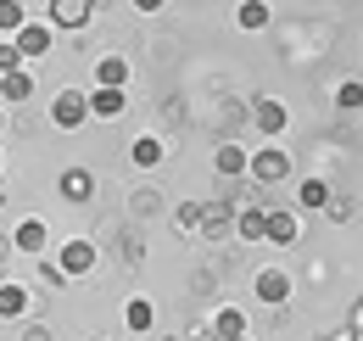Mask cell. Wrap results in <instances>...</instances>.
I'll list each match as a JSON object with an SVG mask.
<instances>
[{
  "instance_id": "obj_8",
  "label": "cell",
  "mask_w": 363,
  "mask_h": 341,
  "mask_svg": "<svg viewBox=\"0 0 363 341\" xmlns=\"http://www.w3.org/2000/svg\"><path fill=\"white\" fill-rule=\"evenodd\" d=\"M269 213V241L274 247H291L296 241V213H285V207H263Z\"/></svg>"
},
{
  "instance_id": "obj_26",
  "label": "cell",
  "mask_w": 363,
  "mask_h": 341,
  "mask_svg": "<svg viewBox=\"0 0 363 341\" xmlns=\"http://www.w3.org/2000/svg\"><path fill=\"white\" fill-rule=\"evenodd\" d=\"M240 341H246V336H240Z\"/></svg>"
},
{
  "instance_id": "obj_19",
  "label": "cell",
  "mask_w": 363,
  "mask_h": 341,
  "mask_svg": "<svg viewBox=\"0 0 363 341\" xmlns=\"http://www.w3.org/2000/svg\"><path fill=\"white\" fill-rule=\"evenodd\" d=\"M90 112H95V118H118V112H123V90H95Z\"/></svg>"
},
{
  "instance_id": "obj_15",
  "label": "cell",
  "mask_w": 363,
  "mask_h": 341,
  "mask_svg": "<svg viewBox=\"0 0 363 341\" xmlns=\"http://www.w3.org/2000/svg\"><path fill=\"white\" fill-rule=\"evenodd\" d=\"M129 157H135L140 168H157V163H162V140H157V134H140L135 146H129Z\"/></svg>"
},
{
  "instance_id": "obj_6",
  "label": "cell",
  "mask_w": 363,
  "mask_h": 341,
  "mask_svg": "<svg viewBox=\"0 0 363 341\" xmlns=\"http://www.w3.org/2000/svg\"><path fill=\"white\" fill-rule=\"evenodd\" d=\"M50 17H56V28H84L95 17L90 0H50Z\"/></svg>"
},
{
  "instance_id": "obj_18",
  "label": "cell",
  "mask_w": 363,
  "mask_h": 341,
  "mask_svg": "<svg viewBox=\"0 0 363 341\" xmlns=\"http://www.w3.org/2000/svg\"><path fill=\"white\" fill-rule=\"evenodd\" d=\"M213 168L224 173V179H235V173H246V151H240V146H218V157H213Z\"/></svg>"
},
{
  "instance_id": "obj_7",
  "label": "cell",
  "mask_w": 363,
  "mask_h": 341,
  "mask_svg": "<svg viewBox=\"0 0 363 341\" xmlns=\"http://www.w3.org/2000/svg\"><path fill=\"white\" fill-rule=\"evenodd\" d=\"M213 336L218 341H240L246 336V313H240V308H218V313H213Z\"/></svg>"
},
{
  "instance_id": "obj_22",
  "label": "cell",
  "mask_w": 363,
  "mask_h": 341,
  "mask_svg": "<svg viewBox=\"0 0 363 341\" xmlns=\"http://www.w3.org/2000/svg\"><path fill=\"white\" fill-rule=\"evenodd\" d=\"M28 90H34V79H28V73H11V79H0V101H23Z\"/></svg>"
},
{
  "instance_id": "obj_24",
  "label": "cell",
  "mask_w": 363,
  "mask_h": 341,
  "mask_svg": "<svg viewBox=\"0 0 363 341\" xmlns=\"http://www.w3.org/2000/svg\"><path fill=\"white\" fill-rule=\"evenodd\" d=\"M11 73H23V56H17V45H0V79H11Z\"/></svg>"
},
{
  "instance_id": "obj_13",
  "label": "cell",
  "mask_w": 363,
  "mask_h": 341,
  "mask_svg": "<svg viewBox=\"0 0 363 341\" xmlns=\"http://www.w3.org/2000/svg\"><path fill=\"white\" fill-rule=\"evenodd\" d=\"M235 229H240V241H269V213H263V207H252V213L235 218Z\"/></svg>"
},
{
  "instance_id": "obj_10",
  "label": "cell",
  "mask_w": 363,
  "mask_h": 341,
  "mask_svg": "<svg viewBox=\"0 0 363 341\" xmlns=\"http://www.w3.org/2000/svg\"><path fill=\"white\" fill-rule=\"evenodd\" d=\"M62 196H67V202H90V196H95L90 168H67V173H62Z\"/></svg>"
},
{
  "instance_id": "obj_23",
  "label": "cell",
  "mask_w": 363,
  "mask_h": 341,
  "mask_svg": "<svg viewBox=\"0 0 363 341\" xmlns=\"http://www.w3.org/2000/svg\"><path fill=\"white\" fill-rule=\"evenodd\" d=\"M335 107L341 112H363V85H341L335 90Z\"/></svg>"
},
{
  "instance_id": "obj_9",
  "label": "cell",
  "mask_w": 363,
  "mask_h": 341,
  "mask_svg": "<svg viewBox=\"0 0 363 341\" xmlns=\"http://www.w3.org/2000/svg\"><path fill=\"white\" fill-rule=\"evenodd\" d=\"M95 79H101V90H123L129 85V62L123 56H101L95 62Z\"/></svg>"
},
{
  "instance_id": "obj_21",
  "label": "cell",
  "mask_w": 363,
  "mask_h": 341,
  "mask_svg": "<svg viewBox=\"0 0 363 341\" xmlns=\"http://www.w3.org/2000/svg\"><path fill=\"white\" fill-rule=\"evenodd\" d=\"M151 319H157V308H151V302H129V313H123V325H129V330H151Z\"/></svg>"
},
{
  "instance_id": "obj_11",
  "label": "cell",
  "mask_w": 363,
  "mask_h": 341,
  "mask_svg": "<svg viewBox=\"0 0 363 341\" xmlns=\"http://www.w3.org/2000/svg\"><path fill=\"white\" fill-rule=\"evenodd\" d=\"M11 241H17V247H23V252H45L50 229H45V224H40V218H23V224H17V235H11Z\"/></svg>"
},
{
  "instance_id": "obj_2",
  "label": "cell",
  "mask_w": 363,
  "mask_h": 341,
  "mask_svg": "<svg viewBox=\"0 0 363 341\" xmlns=\"http://www.w3.org/2000/svg\"><path fill=\"white\" fill-rule=\"evenodd\" d=\"M246 168H252V179H263V185H279V179L291 173V157H285L279 146H269V151H252Z\"/></svg>"
},
{
  "instance_id": "obj_3",
  "label": "cell",
  "mask_w": 363,
  "mask_h": 341,
  "mask_svg": "<svg viewBox=\"0 0 363 341\" xmlns=\"http://www.w3.org/2000/svg\"><path fill=\"white\" fill-rule=\"evenodd\" d=\"M17 56L23 62H40V56H50V23H23V34H17Z\"/></svg>"
},
{
  "instance_id": "obj_25",
  "label": "cell",
  "mask_w": 363,
  "mask_h": 341,
  "mask_svg": "<svg viewBox=\"0 0 363 341\" xmlns=\"http://www.w3.org/2000/svg\"><path fill=\"white\" fill-rule=\"evenodd\" d=\"M0 134H6V107H0Z\"/></svg>"
},
{
  "instance_id": "obj_12",
  "label": "cell",
  "mask_w": 363,
  "mask_h": 341,
  "mask_svg": "<svg viewBox=\"0 0 363 341\" xmlns=\"http://www.w3.org/2000/svg\"><path fill=\"white\" fill-rule=\"evenodd\" d=\"M296 202H302L308 213H313V207H330V185H324V179H313V173H308V179L296 185Z\"/></svg>"
},
{
  "instance_id": "obj_14",
  "label": "cell",
  "mask_w": 363,
  "mask_h": 341,
  "mask_svg": "<svg viewBox=\"0 0 363 341\" xmlns=\"http://www.w3.org/2000/svg\"><path fill=\"white\" fill-rule=\"evenodd\" d=\"M28 313V286H0V319H23Z\"/></svg>"
},
{
  "instance_id": "obj_5",
  "label": "cell",
  "mask_w": 363,
  "mask_h": 341,
  "mask_svg": "<svg viewBox=\"0 0 363 341\" xmlns=\"http://www.w3.org/2000/svg\"><path fill=\"white\" fill-rule=\"evenodd\" d=\"M252 297L269 302V308H279V302L291 297V274H279V269H263V274L252 280Z\"/></svg>"
},
{
  "instance_id": "obj_16",
  "label": "cell",
  "mask_w": 363,
  "mask_h": 341,
  "mask_svg": "<svg viewBox=\"0 0 363 341\" xmlns=\"http://www.w3.org/2000/svg\"><path fill=\"white\" fill-rule=\"evenodd\" d=\"M23 23H28V6L23 0H0V34H23Z\"/></svg>"
},
{
  "instance_id": "obj_4",
  "label": "cell",
  "mask_w": 363,
  "mask_h": 341,
  "mask_svg": "<svg viewBox=\"0 0 363 341\" xmlns=\"http://www.w3.org/2000/svg\"><path fill=\"white\" fill-rule=\"evenodd\" d=\"M56 269L73 280V274H90L95 269V241H67L62 247V257H56Z\"/></svg>"
},
{
  "instance_id": "obj_17",
  "label": "cell",
  "mask_w": 363,
  "mask_h": 341,
  "mask_svg": "<svg viewBox=\"0 0 363 341\" xmlns=\"http://www.w3.org/2000/svg\"><path fill=\"white\" fill-rule=\"evenodd\" d=\"M252 118H257L263 134H279V129H285V107H279V101H257V112H252Z\"/></svg>"
},
{
  "instance_id": "obj_1",
  "label": "cell",
  "mask_w": 363,
  "mask_h": 341,
  "mask_svg": "<svg viewBox=\"0 0 363 341\" xmlns=\"http://www.w3.org/2000/svg\"><path fill=\"white\" fill-rule=\"evenodd\" d=\"M50 118H56V129H84L90 124V95L84 90H62L50 101Z\"/></svg>"
},
{
  "instance_id": "obj_20",
  "label": "cell",
  "mask_w": 363,
  "mask_h": 341,
  "mask_svg": "<svg viewBox=\"0 0 363 341\" xmlns=\"http://www.w3.org/2000/svg\"><path fill=\"white\" fill-rule=\"evenodd\" d=\"M235 23H240V28H269V6H263V0H246V6L235 11Z\"/></svg>"
}]
</instances>
